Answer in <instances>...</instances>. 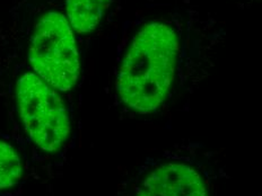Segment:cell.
Returning <instances> with one entry per match:
<instances>
[{
	"label": "cell",
	"mask_w": 262,
	"mask_h": 196,
	"mask_svg": "<svg viewBox=\"0 0 262 196\" xmlns=\"http://www.w3.org/2000/svg\"><path fill=\"white\" fill-rule=\"evenodd\" d=\"M133 196H211V185L192 159L174 157L155 163Z\"/></svg>",
	"instance_id": "obj_4"
},
{
	"label": "cell",
	"mask_w": 262,
	"mask_h": 196,
	"mask_svg": "<svg viewBox=\"0 0 262 196\" xmlns=\"http://www.w3.org/2000/svg\"><path fill=\"white\" fill-rule=\"evenodd\" d=\"M116 0H63L62 9L76 37L95 34L110 16Z\"/></svg>",
	"instance_id": "obj_5"
},
{
	"label": "cell",
	"mask_w": 262,
	"mask_h": 196,
	"mask_svg": "<svg viewBox=\"0 0 262 196\" xmlns=\"http://www.w3.org/2000/svg\"><path fill=\"white\" fill-rule=\"evenodd\" d=\"M225 30L193 0H174L136 17L122 36L114 78L120 107L135 116L189 107L217 67Z\"/></svg>",
	"instance_id": "obj_1"
},
{
	"label": "cell",
	"mask_w": 262,
	"mask_h": 196,
	"mask_svg": "<svg viewBox=\"0 0 262 196\" xmlns=\"http://www.w3.org/2000/svg\"><path fill=\"white\" fill-rule=\"evenodd\" d=\"M17 103L20 118L31 140L46 152H57L67 141L70 119L57 90L34 71L17 80Z\"/></svg>",
	"instance_id": "obj_3"
},
{
	"label": "cell",
	"mask_w": 262,
	"mask_h": 196,
	"mask_svg": "<svg viewBox=\"0 0 262 196\" xmlns=\"http://www.w3.org/2000/svg\"><path fill=\"white\" fill-rule=\"evenodd\" d=\"M27 60L33 71L52 88L68 91L77 84L80 57L77 37L61 7L42 9L30 25Z\"/></svg>",
	"instance_id": "obj_2"
},
{
	"label": "cell",
	"mask_w": 262,
	"mask_h": 196,
	"mask_svg": "<svg viewBox=\"0 0 262 196\" xmlns=\"http://www.w3.org/2000/svg\"><path fill=\"white\" fill-rule=\"evenodd\" d=\"M229 2L245 12H262V0H229Z\"/></svg>",
	"instance_id": "obj_7"
},
{
	"label": "cell",
	"mask_w": 262,
	"mask_h": 196,
	"mask_svg": "<svg viewBox=\"0 0 262 196\" xmlns=\"http://www.w3.org/2000/svg\"><path fill=\"white\" fill-rule=\"evenodd\" d=\"M23 173L24 166L17 151L9 143L0 141V190L15 186Z\"/></svg>",
	"instance_id": "obj_6"
}]
</instances>
